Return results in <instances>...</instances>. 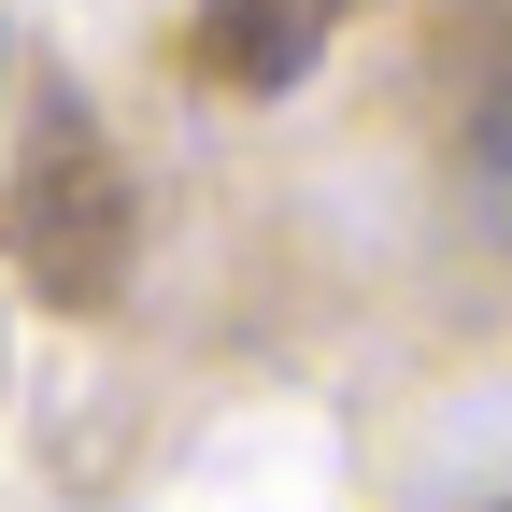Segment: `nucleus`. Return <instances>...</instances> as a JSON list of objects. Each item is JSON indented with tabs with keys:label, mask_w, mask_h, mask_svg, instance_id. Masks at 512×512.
I'll return each mask as SVG.
<instances>
[{
	"label": "nucleus",
	"mask_w": 512,
	"mask_h": 512,
	"mask_svg": "<svg viewBox=\"0 0 512 512\" xmlns=\"http://www.w3.org/2000/svg\"><path fill=\"white\" fill-rule=\"evenodd\" d=\"M0 72H15V57H0Z\"/></svg>",
	"instance_id": "obj_3"
},
{
	"label": "nucleus",
	"mask_w": 512,
	"mask_h": 512,
	"mask_svg": "<svg viewBox=\"0 0 512 512\" xmlns=\"http://www.w3.org/2000/svg\"><path fill=\"white\" fill-rule=\"evenodd\" d=\"M328 29H342V0H200V57L228 86H285Z\"/></svg>",
	"instance_id": "obj_2"
},
{
	"label": "nucleus",
	"mask_w": 512,
	"mask_h": 512,
	"mask_svg": "<svg viewBox=\"0 0 512 512\" xmlns=\"http://www.w3.org/2000/svg\"><path fill=\"white\" fill-rule=\"evenodd\" d=\"M15 256L43 271V299H100L128 271V185L86 143V114H43V157L15 185Z\"/></svg>",
	"instance_id": "obj_1"
}]
</instances>
